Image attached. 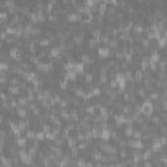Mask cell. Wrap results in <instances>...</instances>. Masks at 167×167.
<instances>
[{
	"label": "cell",
	"mask_w": 167,
	"mask_h": 167,
	"mask_svg": "<svg viewBox=\"0 0 167 167\" xmlns=\"http://www.w3.org/2000/svg\"><path fill=\"white\" fill-rule=\"evenodd\" d=\"M98 52H99V56L101 58H107V56H110V48H109V46L107 47H99L98 48Z\"/></svg>",
	"instance_id": "cell-1"
}]
</instances>
